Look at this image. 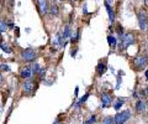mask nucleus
Wrapping results in <instances>:
<instances>
[{"mask_svg":"<svg viewBox=\"0 0 148 124\" xmlns=\"http://www.w3.org/2000/svg\"><path fill=\"white\" fill-rule=\"evenodd\" d=\"M6 29H8L6 22L4 21L1 17H0V33H3V31H6Z\"/></svg>","mask_w":148,"mask_h":124,"instance_id":"18","label":"nucleus"},{"mask_svg":"<svg viewBox=\"0 0 148 124\" xmlns=\"http://www.w3.org/2000/svg\"><path fill=\"white\" fill-rule=\"evenodd\" d=\"M57 1H63V0H57Z\"/></svg>","mask_w":148,"mask_h":124,"instance_id":"32","label":"nucleus"},{"mask_svg":"<svg viewBox=\"0 0 148 124\" xmlns=\"http://www.w3.org/2000/svg\"><path fill=\"white\" fill-rule=\"evenodd\" d=\"M54 124H58V122H56V123H54Z\"/></svg>","mask_w":148,"mask_h":124,"instance_id":"33","label":"nucleus"},{"mask_svg":"<svg viewBox=\"0 0 148 124\" xmlns=\"http://www.w3.org/2000/svg\"><path fill=\"white\" fill-rule=\"evenodd\" d=\"M105 71H106V65H105V63H103V62H100L98 65V67H96V72H98V75L103 76L105 73Z\"/></svg>","mask_w":148,"mask_h":124,"instance_id":"13","label":"nucleus"},{"mask_svg":"<svg viewBox=\"0 0 148 124\" xmlns=\"http://www.w3.org/2000/svg\"><path fill=\"white\" fill-rule=\"evenodd\" d=\"M0 83H3V76H1V73H0Z\"/></svg>","mask_w":148,"mask_h":124,"instance_id":"26","label":"nucleus"},{"mask_svg":"<svg viewBox=\"0 0 148 124\" xmlns=\"http://www.w3.org/2000/svg\"><path fill=\"white\" fill-rule=\"evenodd\" d=\"M79 37H80V30L79 29H77L75 30V33H73V35H72V42L74 44V42H77L78 40H79Z\"/></svg>","mask_w":148,"mask_h":124,"instance_id":"15","label":"nucleus"},{"mask_svg":"<svg viewBox=\"0 0 148 124\" xmlns=\"http://www.w3.org/2000/svg\"><path fill=\"white\" fill-rule=\"evenodd\" d=\"M38 76H40V80L43 81L45 80V76H46V68H41L38 71Z\"/></svg>","mask_w":148,"mask_h":124,"instance_id":"21","label":"nucleus"},{"mask_svg":"<svg viewBox=\"0 0 148 124\" xmlns=\"http://www.w3.org/2000/svg\"><path fill=\"white\" fill-rule=\"evenodd\" d=\"M21 58L26 62H32L36 60V52L32 48H26L21 52Z\"/></svg>","mask_w":148,"mask_h":124,"instance_id":"5","label":"nucleus"},{"mask_svg":"<svg viewBox=\"0 0 148 124\" xmlns=\"http://www.w3.org/2000/svg\"><path fill=\"white\" fill-rule=\"evenodd\" d=\"M105 6H106V10H108V14H109V17H110V21L112 22L114 20H115V12H114V10H112V8L110 6V4H108L105 1Z\"/></svg>","mask_w":148,"mask_h":124,"instance_id":"11","label":"nucleus"},{"mask_svg":"<svg viewBox=\"0 0 148 124\" xmlns=\"http://www.w3.org/2000/svg\"><path fill=\"white\" fill-rule=\"evenodd\" d=\"M108 41H109V45H110V47H111V48H115V47H116L117 40H116V37H115V36L110 35L109 37H108Z\"/></svg>","mask_w":148,"mask_h":124,"instance_id":"14","label":"nucleus"},{"mask_svg":"<svg viewBox=\"0 0 148 124\" xmlns=\"http://www.w3.org/2000/svg\"><path fill=\"white\" fill-rule=\"evenodd\" d=\"M114 123H115V121L112 117H105L103 119V122H101V124H114Z\"/></svg>","mask_w":148,"mask_h":124,"instance_id":"17","label":"nucleus"},{"mask_svg":"<svg viewBox=\"0 0 148 124\" xmlns=\"http://www.w3.org/2000/svg\"><path fill=\"white\" fill-rule=\"evenodd\" d=\"M83 124H91V122L89 121V119H88V121H85L84 123H83Z\"/></svg>","mask_w":148,"mask_h":124,"instance_id":"25","label":"nucleus"},{"mask_svg":"<svg viewBox=\"0 0 148 124\" xmlns=\"http://www.w3.org/2000/svg\"><path fill=\"white\" fill-rule=\"evenodd\" d=\"M123 103H125V99H122V98H119V99L116 100V102L114 103V108L116 109V111H119V109H120V108H121L122 105H123Z\"/></svg>","mask_w":148,"mask_h":124,"instance_id":"16","label":"nucleus"},{"mask_svg":"<svg viewBox=\"0 0 148 124\" xmlns=\"http://www.w3.org/2000/svg\"><path fill=\"white\" fill-rule=\"evenodd\" d=\"M0 71H10V67H9L8 65H4V63H3V65H0Z\"/></svg>","mask_w":148,"mask_h":124,"instance_id":"23","label":"nucleus"},{"mask_svg":"<svg viewBox=\"0 0 148 124\" xmlns=\"http://www.w3.org/2000/svg\"><path fill=\"white\" fill-rule=\"evenodd\" d=\"M20 76L22 77V78H25L26 81H29L32 78V76H34V72H32V68L30 66H25L24 68L21 70L20 72Z\"/></svg>","mask_w":148,"mask_h":124,"instance_id":"8","label":"nucleus"},{"mask_svg":"<svg viewBox=\"0 0 148 124\" xmlns=\"http://www.w3.org/2000/svg\"><path fill=\"white\" fill-rule=\"evenodd\" d=\"M145 5L148 8V0H145Z\"/></svg>","mask_w":148,"mask_h":124,"instance_id":"29","label":"nucleus"},{"mask_svg":"<svg viewBox=\"0 0 148 124\" xmlns=\"http://www.w3.org/2000/svg\"><path fill=\"white\" fill-rule=\"evenodd\" d=\"M31 68H32V72H35V73H38V71L41 70L38 63H34V66H32Z\"/></svg>","mask_w":148,"mask_h":124,"instance_id":"22","label":"nucleus"},{"mask_svg":"<svg viewBox=\"0 0 148 124\" xmlns=\"http://www.w3.org/2000/svg\"><path fill=\"white\" fill-rule=\"evenodd\" d=\"M112 100H114V98L109 92H104V93L101 94V105H103V108L110 107V105L112 104Z\"/></svg>","mask_w":148,"mask_h":124,"instance_id":"6","label":"nucleus"},{"mask_svg":"<svg viewBox=\"0 0 148 124\" xmlns=\"http://www.w3.org/2000/svg\"><path fill=\"white\" fill-rule=\"evenodd\" d=\"M37 5H38V10L41 15H46L49 11V6L47 0H37Z\"/></svg>","mask_w":148,"mask_h":124,"instance_id":"7","label":"nucleus"},{"mask_svg":"<svg viewBox=\"0 0 148 124\" xmlns=\"http://www.w3.org/2000/svg\"><path fill=\"white\" fill-rule=\"evenodd\" d=\"M0 47H1V50L4 52H6V53H11V48L9 47L8 45H5V44H0Z\"/></svg>","mask_w":148,"mask_h":124,"instance_id":"20","label":"nucleus"},{"mask_svg":"<svg viewBox=\"0 0 148 124\" xmlns=\"http://www.w3.org/2000/svg\"><path fill=\"white\" fill-rule=\"evenodd\" d=\"M145 75H146V78H147V80H148V70H147V71H146V72H145Z\"/></svg>","mask_w":148,"mask_h":124,"instance_id":"27","label":"nucleus"},{"mask_svg":"<svg viewBox=\"0 0 148 124\" xmlns=\"http://www.w3.org/2000/svg\"><path fill=\"white\" fill-rule=\"evenodd\" d=\"M0 40H1V33H0Z\"/></svg>","mask_w":148,"mask_h":124,"instance_id":"31","label":"nucleus"},{"mask_svg":"<svg viewBox=\"0 0 148 124\" xmlns=\"http://www.w3.org/2000/svg\"><path fill=\"white\" fill-rule=\"evenodd\" d=\"M111 1H112V0H108V1H106V3H108V4H109V3H111Z\"/></svg>","mask_w":148,"mask_h":124,"instance_id":"30","label":"nucleus"},{"mask_svg":"<svg viewBox=\"0 0 148 124\" xmlns=\"http://www.w3.org/2000/svg\"><path fill=\"white\" fill-rule=\"evenodd\" d=\"M145 93H146V96H148V87H147V88L145 89Z\"/></svg>","mask_w":148,"mask_h":124,"instance_id":"28","label":"nucleus"},{"mask_svg":"<svg viewBox=\"0 0 148 124\" xmlns=\"http://www.w3.org/2000/svg\"><path fill=\"white\" fill-rule=\"evenodd\" d=\"M73 1H75V0H73Z\"/></svg>","mask_w":148,"mask_h":124,"instance_id":"34","label":"nucleus"},{"mask_svg":"<svg viewBox=\"0 0 148 124\" xmlns=\"http://www.w3.org/2000/svg\"><path fill=\"white\" fill-rule=\"evenodd\" d=\"M121 40H122L121 48L122 50H126L130 45H132L133 42H135V35H133L132 33H126V34L123 35V37Z\"/></svg>","mask_w":148,"mask_h":124,"instance_id":"4","label":"nucleus"},{"mask_svg":"<svg viewBox=\"0 0 148 124\" xmlns=\"http://www.w3.org/2000/svg\"><path fill=\"white\" fill-rule=\"evenodd\" d=\"M89 96H90L89 93H86V94L84 96V97H83V98H82V99L79 100V102H78V103L75 104V108H78V107H79V105H80V104H83V103H85V102H86V99H88V98H89Z\"/></svg>","mask_w":148,"mask_h":124,"instance_id":"19","label":"nucleus"},{"mask_svg":"<svg viewBox=\"0 0 148 124\" xmlns=\"http://www.w3.org/2000/svg\"><path fill=\"white\" fill-rule=\"evenodd\" d=\"M89 121L91 122V124H92V123H95V122H96V116H91Z\"/></svg>","mask_w":148,"mask_h":124,"instance_id":"24","label":"nucleus"},{"mask_svg":"<svg viewBox=\"0 0 148 124\" xmlns=\"http://www.w3.org/2000/svg\"><path fill=\"white\" fill-rule=\"evenodd\" d=\"M130 118H131V112L123 111V112H119L114 117V121H115V124H125Z\"/></svg>","mask_w":148,"mask_h":124,"instance_id":"3","label":"nucleus"},{"mask_svg":"<svg viewBox=\"0 0 148 124\" xmlns=\"http://www.w3.org/2000/svg\"><path fill=\"white\" fill-rule=\"evenodd\" d=\"M52 16H58V14H59V8L56 5V4H52V5L49 6V11H48Z\"/></svg>","mask_w":148,"mask_h":124,"instance_id":"12","label":"nucleus"},{"mask_svg":"<svg viewBox=\"0 0 148 124\" xmlns=\"http://www.w3.org/2000/svg\"><path fill=\"white\" fill-rule=\"evenodd\" d=\"M137 17H138V25L142 31H147L148 29V14L145 10H140L137 12Z\"/></svg>","mask_w":148,"mask_h":124,"instance_id":"1","label":"nucleus"},{"mask_svg":"<svg viewBox=\"0 0 148 124\" xmlns=\"http://www.w3.org/2000/svg\"><path fill=\"white\" fill-rule=\"evenodd\" d=\"M24 91H25V93H31L32 91H34V87H35V85H34V82H32L31 80H29V81H26L25 83H24Z\"/></svg>","mask_w":148,"mask_h":124,"instance_id":"9","label":"nucleus"},{"mask_svg":"<svg viewBox=\"0 0 148 124\" xmlns=\"http://www.w3.org/2000/svg\"><path fill=\"white\" fill-rule=\"evenodd\" d=\"M148 63V58L146 55H141V56H137L135 60H133V68L136 71H141L143 70Z\"/></svg>","mask_w":148,"mask_h":124,"instance_id":"2","label":"nucleus"},{"mask_svg":"<svg viewBox=\"0 0 148 124\" xmlns=\"http://www.w3.org/2000/svg\"><path fill=\"white\" fill-rule=\"evenodd\" d=\"M146 107H147V104L145 100H137V103H136V111L137 113H143L146 111Z\"/></svg>","mask_w":148,"mask_h":124,"instance_id":"10","label":"nucleus"}]
</instances>
